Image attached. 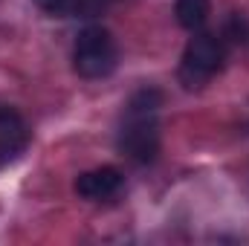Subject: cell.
<instances>
[{
  "label": "cell",
  "mask_w": 249,
  "mask_h": 246,
  "mask_svg": "<svg viewBox=\"0 0 249 246\" xmlns=\"http://www.w3.org/2000/svg\"><path fill=\"white\" fill-rule=\"evenodd\" d=\"M160 107L162 93L157 87H142L130 96L119 124V151L127 159L148 165L160 154Z\"/></svg>",
  "instance_id": "obj_1"
},
{
  "label": "cell",
  "mask_w": 249,
  "mask_h": 246,
  "mask_svg": "<svg viewBox=\"0 0 249 246\" xmlns=\"http://www.w3.org/2000/svg\"><path fill=\"white\" fill-rule=\"evenodd\" d=\"M223 41L214 38L212 32H194V38L186 44L183 58H180V84L186 90H197L203 84H209L220 70H223Z\"/></svg>",
  "instance_id": "obj_2"
},
{
  "label": "cell",
  "mask_w": 249,
  "mask_h": 246,
  "mask_svg": "<svg viewBox=\"0 0 249 246\" xmlns=\"http://www.w3.org/2000/svg\"><path fill=\"white\" fill-rule=\"evenodd\" d=\"M72 70L81 78H105L116 70V41L105 26H84L75 35Z\"/></svg>",
  "instance_id": "obj_3"
},
{
  "label": "cell",
  "mask_w": 249,
  "mask_h": 246,
  "mask_svg": "<svg viewBox=\"0 0 249 246\" xmlns=\"http://www.w3.org/2000/svg\"><path fill=\"white\" fill-rule=\"evenodd\" d=\"M29 145V127L15 107L0 105V168L20 159Z\"/></svg>",
  "instance_id": "obj_4"
},
{
  "label": "cell",
  "mask_w": 249,
  "mask_h": 246,
  "mask_svg": "<svg viewBox=\"0 0 249 246\" xmlns=\"http://www.w3.org/2000/svg\"><path fill=\"white\" fill-rule=\"evenodd\" d=\"M124 177L119 168L113 165H102V168H93V171H84L78 180H75V194L84 197V200H110L122 191Z\"/></svg>",
  "instance_id": "obj_5"
},
{
  "label": "cell",
  "mask_w": 249,
  "mask_h": 246,
  "mask_svg": "<svg viewBox=\"0 0 249 246\" xmlns=\"http://www.w3.org/2000/svg\"><path fill=\"white\" fill-rule=\"evenodd\" d=\"M174 12H177V23H180L183 29H188V32H197V29L209 20L212 0H177Z\"/></svg>",
  "instance_id": "obj_6"
},
{
  "label": "cell",
  "mask_w": 249,
  "mask_h": 246,
  "mask_svg": "<svg viewBox=\"0 0 249 246\" xmlns=\"http://www.w3.org/2000/svg\"><path fill=\"white\" fill-rule=\"evenodd\" d=\"M38 9H44L53 18H78V15H90L93 3L87 0H35Z\"/></svg>",
  "instance_id": "obj_7"
},
{
  "label": "cell",
  "mask_w": 249,
  "mask_h": 246,
  "mask_svg": "<svg viewBox=\"0 0 249 246\" xmlns=\"http://www.w3.org/2000/svg\"><path fill=\"white\" fill-rule=\"evenodd\" d=\"M107 3H113V0H107Z\"/></svg>",
  "instance_id": "obj_8"
}]
</instances>
